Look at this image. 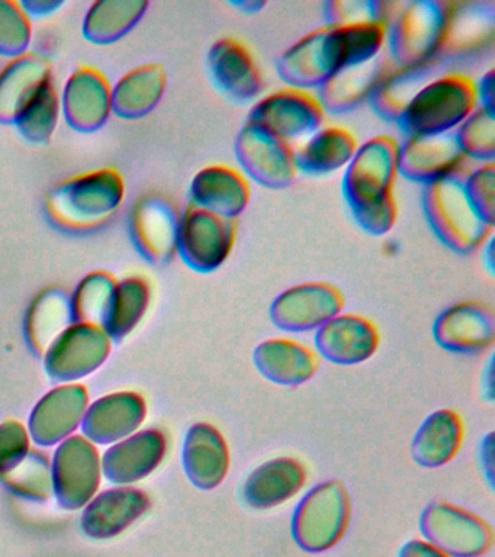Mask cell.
I'll return each mask as SVG.
<instances>
[{"mask_svg": "<svg viewBox=\"0 0 495 557\" xmlns=\"http://www.w3.org/2000/svg\"><path fill=\"white\" fill-rule=\"evenodd\" d=\"M86 398L81 387L71 386L47 396L33 418L34 434L51 444L73 431L84 416Z\"/></svg>", "mask_w": 495, "mask_h": 557, "instance_id": "obj_36", "label": "cell"}, {"mask_svg": "<svg viewBox=\"0 0 495 557\" xmlns=\"http://www.w3.org/2000/svg\"><path fill=\"white\" fill-rule=\"evenodd\" d=\"M494 244V237H491L488 239V242L485 243V256H484V264L486 265V269H488V272L491 274L494 273V251H493V246Z\"/></svg>", "mask_w": 495, "mask_h": 557, "instance_id": "obj_51", "label": "cell"}, {"mask_svg": "<svg viewBox=\"0 0 495 557\" xmlns=\"http://www.w3.org/2000/svg\"><path fill=\"white\" fill-rule=\"evenodd\" d=\"M190 203L216 215L237 220L249 207L250 181L242 170L225 164L207 165L195 174L189 187Z\"/></svg>", "mask_w": 495, "mask_h": 557, "instance_id": "obj_21", "label": "cell"}, {"mask_svg": "<svg viewBox=\"0 0 495 557\" xmlns=\"http://www.w3.org/2000/svg\"><path fill=\"white\" fill-rule=\"evenodd\" d=\"M62 103L51 77L28 99L14 122L24 139L33 144H45L53 137L58 128Z\"/></svg>", "mask_w": 495, "mask_h": 557, "instance_id": "obj_38", "label": "cell"}, {"mask_svg": "<svg viewBox=\"0 0 495 557\" xmlns=\"http://www.w3.org/2000/svg\"><path fill=\"white\" fill-rule=\"evenodd\" d=\"M350 518L347 487L338 481L321 482L299 500L290 521V533L302 550L327 552L345 537Z\"/></svg>", "mask_w": 495, "mask_h": 557, "instance_id": "obj_6", "label": "cell"}, {"mask_svg": "<svg viewBox=\"0 0 495 557\" xmlns=\"http://www.w3.org/2000/svg\"><path fill=\"white\" fill-rule=\"evenodd\" d=\"M73 322L72 296L62 289H47L29 308L28 338L38 350H49Z\"/></svg>", "mask_w": 495, "mask_h": 557, "instance_id": "obj_35", "label": "cell"}, {"mask_svg": "<svg viewBox=\"0 0 495 557\" xmlns=\"http://www.w3.org/2000/svg\"><path fill=\"white\" fill-rule=\"evenodd\" d=\"M110 351V334L98 325L73 322L49 348L53 373L76 376L97 368Z\"/></svg>", "mask_w": 495, "mask_h": 557, "instance_id": "obj_26", "label": "cell"}, {"mask_svg": "<svg viewBox=\"0 0 495 557\" xmlns=\"http://www.w3.org/2000/svg\"><path fill=\"white\" fill-rule=\"evenodd\" d=\"M394 65L388 55L381 54L367 64L343 69L320 87L317 98L325 113L343 115L355 111L371 100L376 87Z\"/></svg>", "mask_w": 495, "mask_h": 557, "instance_id": "obj_24", "label": "cell"}, {"mask_svg": "<svg viewBox=\"0 0 495 557\" xmlns=\"http://www.w3.org/2000/svg\"><path fill=\"white\" fill-rule=\"evenodd\" d=\"M398 557H450L425 540H410L401 547Z\"/></svg>", "mask_w": 495, "mask_h": 557, "instance_id": "obj_46", "label": "cell"}, {"mask_svg": "<svg viewBox=\"0 0 495 557\" xmlns=\"http://www.w3.org/2000/svg\"><path fill=\"white\" fill-rule=\"evenodd\" d=\"M376 325L358 313H338L315 331L317 355L329 363L356 366L372 359L380 348Z\"/></svg>", "mask_w": 495, "mask_h": 557, "instance_id": "obj_18", "label": "cell"}, {"mask_svg": "<svg viewBox=\"0 0 495 557\" xmlns=\"http://www.w3.org/2000/svg\"><path fill=\"white\" fill-rule=\"evenodd\" d=\"M494 81V69H490L477 83L478 102L490 111H495Z\"/></svg>", "mask_w": 495, "mask_h": 557, "instance_id": "obj_48", "label": "cell"}, {"mask_svg": "<svg viewBox=\"0 0 495 557\" xmlns=\"http://www.w3.org/2000/svg\"><path fill=\"white\" fill-rule=\"evenodd\" d=\"M404 2L385 0H330L324 4L325 22L330 26L381 22L389 26Z\"/></svg>", "mask_w": 495, "mask_h": 557, "instance_id": "obj_42", "label": "cell"}, {"mask_svg": "<svg viewBox=\"0 0 495 557\" xmlns=\"http://www.w3.org/2000/svg\"><path fill=\"white\" fill-rule=\"evenodd\" d=\"M149 8L146 0H98L84 20V35L94 44H111L125 37Z\"/></svg>", "mask_w": 495, "mask_h": 557, "instance_id": "obj_34", "label": "cell"}, {"mask_svg": "<svg viewBox=\"0 0 495 557\" xmlns=\"http://www.w3.org/2000/svg\"><path fill=\"white\" fill-rule=\"evenodd\" d=\"M441 67L442 64L438 61L417 65V67H397V65H394L369 100L373 111L382 120L398 122L408 103L419 94L425 83L434 78V74Z\"/></svg>", "mask_w": 495, "mask_h": 557, "instance_id": "obj_31", "label": "cell"}, {"mask_svg": "<svg viewBox=\"0 0 495 557\" xmlns=\"http://www.w3.org/2000/svg\"><path fill=\"white\" fill-rule=\"evenodd\" d=\"M212 85L234 103L258 102L264 90V77L249 47L236 38L216 39L207 54Z\"/></svg>", "mask_w": 495, "mask_h": 557, "instance_id": "obj_14", "label": "cell"}, {"mask_svg": "<svg viewBox=\"0 0 495 557\" xmlns=\"http://www.w3.org/2000/svg\"><path fill=\"white\" fill-rule=\"evenodd\" d=\"M425 542L450 557H482L494 546L493 525L458 505L433 500L420 517Z\"/></svg>", "mask_w": 495, "mask_h": 557, "instance_id": "obj_10", "label": "cell"}, {"mask_svg": "<svg viewBox=\"0 0 495 557\" xmlns=\"http://www.w3.org/2000/svg\"><path fill=\"white\" fill-rule=\"evenodd\" d=\"M345 305V295L332 283H299L273 299L269 318L285 333H310L342 313Z\"/></svg>", "mask_w": 495, "mask_h": 557, "instance_id": "obj_11", "label": "cell"}, {"mask_svg": "<svg viewBox=\"0 0 495 557\" xmlns=\"http://www.w3.org/2000/svg\"><path fill=\"white\" fill-rule=\"evenodd\" d=\"M168 450V440L158 430L145 431L136 438L116 444L106 457V469L115 481L141 479L162 463Z\"/></svg>", "mask_w": 495, "mask_h": 557, "instance_id": "obj_32", "label": "cell"}, {"mask_svg": "<svg viewBox=\"0 0 495 557\" xmlns=\"http://www.w3.org/2000/svg\"><path fill=\"white\" fill-rule=\"evenodd\" d=\"M151 286L146 277L132 276L116 282L106 325L110 337H124L132 333L150 307Z\"/></svg>", "mask_w": 495, "mask_h": 557, "instance_id": "obj_37", "label": "cell"}, {"mask_svg": "<svg viewBox=\"0 0 495 557\" xmlns=\"http://www.w3.org/2000/svg\"><path fill=\"white\" fill-rule=\"evenodd\" d=\"M253 363L267 381L297 387L315 376L320 357L312 348L295 339L269 338L255 348Z\"/></svg>", "mask_w": 495, "mask_h": 557, "instance_id": "obj_23", "label": "cell"}, {"mask_svg": "<svg viewBox=\"0 0 495 557\" xmlns=\"http://www.w3.org/2000/svg\"><path fill=\"white\" fill-rule=\"evenodd\" d=\"M27 455V438L20 425L0 426V473Z\"/></svg>", "mask_w": 495, "mask_h": 557, "instance_id": "obj_45", "label": "cell"}, {"mask_svg": "<svg viewBox=\"0 0 495 557\" xmlns=\"http://www.w3.org/2000/svg\"><path fill=\"white\" fill-rule=\"evenodd\" d=\"M33 39L32 16L21 2L0 0V55L15 57L27 52Z\"/></svg>", "mask_w": 495, "mask_h": 557, "instance_id": "obj_43", "label": "cell"}, {"mask_svg": "<svg viewBox=\"0 0 495 557\" xmlns=\"http://www.w3.org/2000/svg\"><path fill=\"white\" fill-rule=\"evenodd\" d=\"M232 4L247 15H253L267 8V2H262V0H246V2H233Z\"/></svg>", "mask_w": 495, "mask_h": 557, "instance_id": "obj_50", "label": "cell"}, {"mask_svg": "<svg viewBox=\"0 0 495 557\" xmlns=\"http://www.w3.org/2000/svg\"><path fill=\"white\" fill-rule=\"evenodd\" d=\"M462 174L424 186L425 220L438 242L460 256L480 250L493 237L494 226L485 224L469 203Z\"/></svg>", "mask_w": 495, "mask_h": 557, "instance_id": "obj_4", "label": "cell"}, {"mask_svg": "<svg viewBox=\"0 0 495 557\" xmlns=\"http://www.w3.org/2000/svg\"><path fill=\"white\" fill-rule=\"evenodd\" d=\"M51 77L50 61L37 52L12 59L0 72V122L14 125L24 104Z\"/></svg>", "mask_w": 495, "mask_h": 557, "instance_id": "obj_27", "label": "cell"}, {"mask_svg": "<svg viewBox=\"0 0 495 557\" xmlns=\"http://www.w3.org/2000/svg\"><path fill=\"white\" fill-rule=\"evenodd\" d=\"M64 120L79 133L102 128L112 113V86L98 69L82 65L64 83L62 96Z\"/></svg>", "mask_w": 495, "mask_h": 557, "instance_id": "obj_17", "label": "cell"}, {"mask_svg": "<svg viewBox=\"0 0 495 557\" xmlns=\"http://www.w3.org/2000/svg\"><path fill=\"white\" fill-rule=\"evenodd\" d=\"M115 285V277L110 273L88 274L72 295V311L75 322H84V324L98 325L103 329L108 312H110Z\"/></svg>", "mask_w": 495, "mask_h": 557, "instance_id": "obj_40", "label": "cell"}, {"mask_svg": "<svg viewBox=\"0 0 495 557\" xmlns=\"http://www.w3.org/2000/svg\"><path fill=\"white\" fill-rule=\"evenodd\" d=\"M398 150L397 139L376 135L359 146L343 176V195L351 215L373 237L388 234L397 224Z\"/></svg>", "mask_w": 495, "mask_h": 557, "instance_id": "obj_1", "label": "cell"}, {"mask_svg": "<svg viewBox=\"0 0 495 557\" xmlns=\"http://www.w3.org/2000/svg\"><path fill=\"white\" fill-rule=\"evenodd\" d=\"M455 139L467 159L493 163L495 157V111L478 107L456 128Z\"/></svg>", "mask_w": 495, "mask_h": 557, "instance_id": "obj_41", "label": "cell"}, {"mask_svg": "<svg viewBox=\"0 0 495 557\" xmlns=\"http://www.w3.org/2000/svg\"><path fill=\"white\" fill-rule=\"evenodd\" d=\"M145 416L146 407L140 396H114L94 407L88 431L94 438L114 440L128 431L132 433L141 424Z\"/></svg>", "mask_w": 495, "mask_h": 557, "instance_id": "obj_39", "label": "cell"}, {"mask_svg": "<svg viewBox=\"0 0 495 557\" xmlns=\"http://www.w3.org/2000/svg\"><path fill=\"white\" fill-rule=\"evenodd\" d=\"M124 199L125 181L120 170L98 169L54 186L47 195L46 212L59 230L90 233L108 224Z\"/></svg>", "mask_w": 495, "mask_h": 557, "instance_id": "obj_2", "label": "cell"}, {"mask_svg": "<svg viewBox=\"0 0 495 557\" xmlns=\"http://www.w3.org/2000/svg\"><path fill=\"white\" fill-rule=\"evenodd\" d=\"M308 472L301 460L281 456L251 470L243 485L247 507L268 511L295 498L306 486Z\"/></svg>", "mask_w": 495, "mask_h": 557, "instance_id": "obj_22", "label": "cell"}, {"mask_svg": "<svg viewBox=\"0 0 495 557\" xmlns=\"http://www.w3.org/2000/svg\"><path fill=\"white\" fill-rule=\"evenodd\" d=\"M478 107L477 83L471 77L442 74L421 87L397 124L407 137L450 134Z\"/></svg>", "mask_w": 495, "mask_h": 557, "instance_id": "obj_3", "label": "cell"}, {"mask_svg": "<svg viewBox=\"0 0 495 557\" xmlns=\"http://www.w3.org/2000/svg\"><path fill=\"white\" fill-rule=\"evenodd\" d=\"M495 3L455 2L437 61L443 65L473 60L494 46Z\"/></svg>", "mask_w": 495, "mask_h": 557, "instance_id": "obj_19", "label": "cell"}, {"mask_svg": "<svg viewBox=\"0 0 495 557\" xmlns=\"http://www.w3.org/2000/svg\"><path fill=\"white\" fill-rule=\"evenodd\" d=\"M455 2L414 0L404 2L388 26V57L397 67H417L437 61Z\"/></svg>", "mask_w": 495, "mask_h": 557, "instance_id": "obj_5", "label": "cell"}, {"mask_svg": "<svg viewBox=\"0 0 495 557\" xmlns=\"http://www.w3.org/2000/svg\"><path fill=\"white\" fill-rule=\"evenodd\" d=\"M234 152L242 173L267 189H286L299 176L293 144L255 122L238 131Z\"/></svg>", "mask_w": 495, "mask_h": 557, "instance_id": "obj_8", "label": "cell"}, {"mask_svg": "<svg viewBox=\"0 0 495 557\" xmlns=\"http://www.w3.org/2000/svg\"><path fill=\"white\" fill-rule=\"evenodd\" d=\"M166 87L168 72L163 64L138 65L112 86V112L124 120H140L158 107Z\"/></svg>", "mask_w": 495, "mask_h": 557, "instance_id": "obj_28", "label": "cell"}, {"mask_svg": "<svg viewBox=\"0 0 495 557\" xmlns=\"http://www.w3.org/2000/svg\"><path fill=\"white\" fill-rule=\"evenodd\" d=\"M237 231V220L216 215L190 203L181 213L177 255L195 272L214 273L232 256Z\"/></svg>", "mask_w": 495, "mask_h": 557, "instance_id": "obj_9", "label": "cell"}, {"mask_svg": "<svg viewBox=\"0 0 495 557\" xmlns=\"http://www.w3.org/2000/svg\"><path fill=\"white\" fill-rule=\"evenodd\" d=\"M182 461L194 486L214 491L228 476L232 465L227 440L210 422H197L186 433Z\"/></svg>", "mask_w": 495, "mask_h": 557, "instance_id": "obj_20", "label": "cell"}, {"mask_svg": "<svg viewBox=\"0 0 495 557\" xmlns=\"http://www.w3.org/2000/svg\"><path fill=\"white\" fill-rule=\"evenodd\" d=\"M247 121L290 143V139L310 137L323 128L325 111L311 91L286 87L255 102Z\"/></svg>", "mask_w": 495, "mask_h": 557, "instance_id": "obj_12", "label": "cell"}, {"mask_svg": "<svg viewBox=\"0 0 495 557\" xmlns=\"http://www.w3.org/2000/svg\"><path fill=\"white\" fill-rule=\"evenodd\" d=\"M463 440L462 417L454 409H437L424 418L412 438V460L420 468H443L454 461L462 450Z\"/></svg>", "mask_w": 495, "mask_h": 557, "instance_id": "obj_25", "label": "cell"}, {"mask_svg": "<svg viewBox=\"0 0 495 557\" xmlns=\"http://www.w3.org/2000/svg\"><path fill=\"white\" fill-rule=\"evenodd\" d=\"M98 456L86 440L73 438L63 444L55 463L59 495L69 507L85 504L99 482Z\"/></svg>", "mask_w": 495, "mask_h": 557, "instance_id": "obj_30", "label": "cell"}, {"mask_svg": "<svg viewBox=\"0 0 495 557\" xmlns=\"http://www.w3.org/2000/svg\"><path fill=\"white\" fill-rule=\"evenodd\" d=\"M480 461L482 473L488 481L491 490L494 486V433H488L482 438L480 448Z\"/></svg>", "mask_w": 495, "mask_h": 557, "instance_id": "obj_47", "label": "cell"}, {"mask_svg": "<svg viewBox=\"0 0 495 557\" xmlns=\"http://www.w3.org/2000/svg\"><path fill=\"white\" fill-rule=\"evenodd\" d=\"M350 67L342 26L324 25L304 35L282 52L276 72L294 89L319 90L329 78Z\"/></svg>", "mask_w": 495, "mask_h": 557, "instance_id": "obj_7", "label": "cell"}, {"mask_svg": "<svg viewBox=\"0 0 495 557\" xmlns=\"http://www.w3.org/2000/svg\"><path fill=\"white\" fill-rule=\"evenodd\" d=\"M355 134L343 126H323L295 150L299 173L327 176L346 169L358 151Z\"/></svg>", "mask_w": 495, "mask_h": 557, "instance_id": "obj_29", "label": "cell"}, {"mask_svg": "<svg viewBox=\"0 0 495 557\" xmlns=\"http://www.w3.org/2000/svg\"><path fill=\"white\" fill-rule=\"evenodd\" d=\"M467 160L456 143L454 133L416 135L399 144L398 172L407 181L425 186L442 178L462 174Z\"/></svg>", "mask_w": 495, "mask_h": 557, "instance_id": "obj_16", "label": "cell"}, {"mask_svg": "<svg viewBox=\"0 0 495 557\" xmlns=\"http://www.w3.org/2000/svg\"><path fill=\"white\" fill-rule=\"evenodd\" d=\"M149 507V499L140 491L108 492L90 505L85 513L84 529L90 537H114L127 529Z\"/></svg>", "mask_w": 495, "mask_h": 557, "instance_id": "obj_33", "label": "cell"}, {"mask_svg": "<svg viewBox=\"0 0 495 557\" xmlns=\"http://www.w3.org/2000/svg\"><path fill=\"white\" fill-rule=\"evenodd\" d=\"M29 16H46L63 7L60 0H25L21 2Z\"/></svg>", "mask_w": 495, "mask_h": 557, "instance_id": "obj_49", "label": "cell"}, {"mask_svg": "<svg viewBox=\"0 0 495 557\" xmlns=\"http://www.w3.org/2000/svg\"><path fill=\"white\" fill-rule=\"evenodd\" d=\"M463 189L469 203L481 220L495 225V165L484 163L463 177Z\"/></svg>", "mask_w": 495, "mask_h": 557, "instance_id": "obj_44", "label": "cell"}, {"mask_svg": "<svg viewBox=\"0 0 495 557\" xmlns=\"http://www.w3.org/2000/svg\"><path fill=\"white\" fill-rule=\"evenodd\" d=\"M433 338L455 355H484L495 343L494 308L481 300L451 305L434 321Z\"/></svg>", "mask_w": 495, "mask_h": 557, "instance_id": "obj_15", "label": "cell"}, {"mask_svg": "<svg viewBox=\"0 0 495 557\" xmlns=\"http://www.w3.org/2000/svg\"><path fill=\"white\" fill-rule=\"evenodd\" d=\"M181 212L166 196L149 194L138 199L129 215V235L150 263L164 265L177 255Z\"/></svg>", "mask_w": 495, "mask_h": 557, "instance_id": "obj_13", "label": "cell"}]
</instances>
